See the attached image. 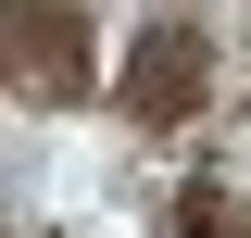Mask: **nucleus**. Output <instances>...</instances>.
I'll list each match as a JSON object with an SVG mask.
<instances>
[{"label": "nucleus", "mask_w": 251, "mask_h": 238, "mask_svg": "<svg viewBox=\"0 0 251 238\" xmlns=\"http://www.w3.org/2000/svg\"><path fill=\"white\" fill-rule=\"evenodd\" d=\"M0 88L75 100V88H88V25H75L63 0H0Z\"/></svg>", "instance_id": "nucleus-1"}, {"label": "nucleus", "mask_w": 251, "mask_h": 238, "mask_svg": "<svg viewBox=\"0 0 251 238\" xmlns=\"http://www.w3.org/2000/svg\"><path fill=\"white\" fill-rule=\"evenodd\" d=\"M201 63H214V50H201L188 25H151V38H138V75H126V113H138V125H176L188 100H201Z\"/></svg>", "instance_id": "nucleus-2"}]
</instances>
